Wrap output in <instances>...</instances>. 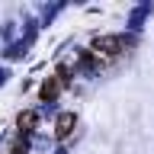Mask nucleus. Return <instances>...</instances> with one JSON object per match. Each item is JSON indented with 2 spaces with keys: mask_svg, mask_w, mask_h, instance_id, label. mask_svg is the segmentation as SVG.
<instances>
[{
  "mask_svg": "<svg viewBox=\"0 0 154 154\" xmlns=\"http://www.w3.org/2000/svg\"><path fill=\"white\" fill-rule=\"evenodd\" d=\"M122 51H125V38L122 35H106V38H96L93 45H90L87 58H90L93 67H106V64H112Z\"/></svg>",
  "mask_w": 154,
  "mask_h": 154,
  "instance_id": "obj_1",
  "label": "nucleus"
},
{
  "mask_svg": "<svg viewBox=\"0 0 154 154\" xmlns=\"http://www.w3.org/2000/svg\"><path fill=\"white\" fill-rule=\"evenodd\" d=\"M35 122H38L35 109H26V112H19V119H16V128H19V135H29L32 128H35Z\"/></svg>",
  "mask_w": 154,
  "mask_h": 154,
  "instance_id": "obj_4",
  "label": "nucleus"
},
{
  "mask_svg": "<svg viewBox=\"0 0 154 154\" xmlns=\"http://www.w3.org/2000/svg\"><path fill=\"white\" fill-rule=\"evenodd\" d=\"M67 67H58L55 74L48 77L45 84H42V90H38V96H42V103H48V100H55L58 93H61V87H67Z\"/></svg>",
  "mask_w": 154,
  "mask_h": 154,
  "instance_id": "obj_2",
  "label": "nucleus"
},
{
  "mask_svg": "<svg viewBox=\"0 0 154 154\" xmlns=\"http://www.w3.org/2000/svg\"><path fill=\"white\" fill-rule=\"evenodd\" d=\"M74 125H77V116L74 112H61L55 119V135H58V138H67V135L74 132Z\"/></svg>",
  "mask_w": 154,
  "mask_h": 154,
  "instance_id": "obj_3",
  "label": "nucleus"
}]
</instances>
